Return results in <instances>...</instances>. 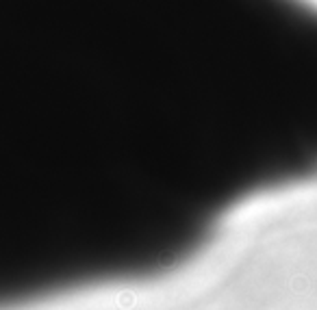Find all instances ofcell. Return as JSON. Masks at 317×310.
Masks as SVG:
<instances>
[{
    "mask_svg": "<svg viewBox=\"0 0 317 310\" xmlns=\"http://www.w3.org/2000/svg\"><path fill=\"white\" fill-rule=\"evenodd\" d=\"M291 81L276 0H0V206L44 139L120 119L256 122Z\"/></svg>",
    "mask_w": 317,
    "mask_h": 310,
    "instance_id": "cell-1",
    "label": "cell"
}]
</instances>
